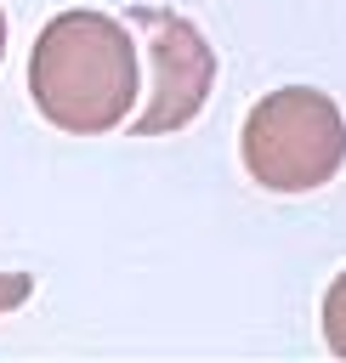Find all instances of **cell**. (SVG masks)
Segmentation results:
<instances>
[{
    "instance_id": "cell-1",
    "label": "cell",
    "mask_w": 346,
    "mask_h": 363,
    "mask_svg": "<svg viewBox=\"0 0 346 363\" xmlns=\"http://www.w3.org/2000/svg\"><path fill=\"white\" fill-rule=\"evenodd\" d=\"M34 108L68 136H102L125 125L142 91V62L119 17L108 11H57L28 57Z\"/></svg>"
},
{
    "instance_id": "cell-2",
    "label": "cell",
    "mask_w": 346,
    "mask_h": 363,
    "mask_svg": "<svg viewBox=\"0 0 346 363\" xmlns=\"http://www.w3.org/2000/svg\"><path fill=\"white\" fill-rule=\"evenodd\" d=\"M346 164V119L312 85L267 91L244 119V170L267 193H312Z\"/></svg>"
},
{
    "instance_id": "cell-3",
    "label": "cell",
    "mask_w": 346,
    "mask_h": 363,
    "mask_svg": "<svg viewBox=\"0 0 346 363\" xmlns=\"http://www.w3.org/2000/svg\"><path fill=\"white\" fill-rule=\"evenodd\" d=\"M147 28H153V68H159V79H153V96H147V113L136 119V136H164V130H182L199 108H204V96H210V79H216V57H210V45H204V34L187 23V17H176V11H136Z\"/></svg>"
},
{
    "instance_id": "cell-4",
    "label": "cell",
    "mask_w": 346,
    "mask_h": 363,
    "mask_svg": "<svg viewBox=\"0 0 346 363\" xmlns=\"http://www.w3.org/2000/svg\"><path fill=\"white\" fill-rule=\"evenodd\" d=\"M323 340H329V352L335 357H346V272L329 284V295H323Z\"/></svg>"
},
{
    "instance_id": "cell-5",
    "label": "cell",
    "mask_w": 346,
    "mask_h": 363,
    "mask_svg": "<svg viewBox=\"0 0 346 363\" xmlns=\"http://www.w3.org/2000/svg\"><path fill=\"white\" fill-rule=\"evenodd\" d=\"M28 295H34V278H28V272H0V312L23 306Z\"/></svg>"
},
{
    "instance_id": "cell-6",
    "label": "cell",
    "mask_w": 346,
    "mask_h": 363,
    "mask_svg": "<svg viewBox=\"0 0 346 363\" xmlns=\"http://www.w3.org/2000/svg\"><path fill=\"white\" fill-rule=\"evenodd\" d=\"M0 57H6V11H0Z\"/></svg>"
}]
</instances>
